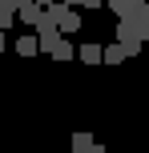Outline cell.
I'll return each mask as SVG.
<instances>
[{
	"instance_id": "6da1fadb",
	"label": "cell",
	"mask_w": 149,
	"mask_h": 153,
	"mask_svg": "<svg viewBox=\"0 0 149 153\" xmlns=\"http://www.w3.org/2000/svg\"><path fill=\"white\" fill-rule=\"evenodd\" d=\"M117 40L121 48H125V56H137L141 53V45L149 40V20L141 12H129V16H117Z\"/></svg>"
},
{
	"instance_id": "7a4b0ae2",
	"label": "cell",
	"mask_w": 149,
	"mask_h": 153,
	"mask_svg": "<svg viewBox=\"0 0 149 153\" xmlns=\"http://www.w3.org/2000/svg\"><path fill=\"white\" fill-rule=\"evenodd\" d=\"M44 12L53 16V24H56L61 32H69V36H73V32H81V16L73 12V4H64V0H48Z\"/></svg>"
},
{
	"instance_id": "3957f363",
	"label": "cell",
	"mask_w": 149,
	"mask_h": 153,
	"mask_svg": "<svg viewBox=\"0 0 149 153\" xmlns=\"http://www.w3.org/2000/svg\"><path fill=\"white\" fill-rule=\"evenodd\" d=\"M40 12H44V8H40V4H32V0H28V4H20V8H16V20H20V24H28V28H32V24L40 20Z\"/></svg>"
},
{
	"instance_id": "277c9868",
	"label": "cell",
	"mask_w": 149,
	"mask_h": 153,
	"mask_svg": "<svg viewBox=\"0 0 149 153\" xmlns=\"http://www.w3.org/2000/svg\"><path fill=\"white\" fill-rule=\"evenodd\" d=\"M40 53V45H36V36H16V56H24V61H28V56H36Z\"/></svg>"
},
{
	"instance_id": "5b68a950",
	"label": "cell",
	"mask_w": 149,
	"mask_h": 153,
	"mask_svg": "<svg viewBox=\"0 0 149 153\" xmlns=\"http://www.w3.org/2000/svg\"><path fill=\"white\" fill-rule=\"evenodd\" d=\"M101 145L93 141V133H73V153H97Z\"/></svg>"
},
{
	"instance_id": "8992f818",
	"label": "cell",
	"mask_w": 149,
	"mask_h": 153,
	"mask_svg": "<svg viewBox=\"0 0 149 153\" xmlns=\"http://www.w3.org/2000/svg\"><path fill=\"white\" fill-rule=\"evenodd\" d=\"M77 56H81V65H101V45H93V40H89V45L77 48Z\"/></svg>"
},
{
	"instance_id": "52a82bcc",
	"label": "cell",
	"mask_w": 149,
	"mask_h": 153,
	"mask_svg": "<svg viewBox=\"0 0 149 153\" xmlns=\"http://www.w3.org/2000/svg\"><path fill=\"white\" fill-rule=\"evenodd\" d=\"M48 56H53V61H73V40H64V36H61L53 48H48Z\"/></svg>"
},
{
	"instance_id": "ba28073f",
	"label": "cell",
	"mask_w": 149,
	"mask_h": 153,
	"mask_svg": "<svg viewBox=\"0 0 149 153\" xmlns=\"http://www.w3.org/2000/svg\"><path fill=\"white\" fill-rule=\"evenodd\" d=\"M101 61H105V65H121V61H125V48L113 40V45H105V48H101Z\"/></svg>"
},
{
	"instance_id": "9c48e42d",
	"label": "cell",
	"mask_w": 149,
	"mask_h": 153,
	"mask_svg": "<svg viewBox=\"0 0 149 153\" xmlns=\"http://www.w3.org/2000/svg\"><path fill=\"white\" fill-rule=\"evenodd\" d=\"M105 4H109V12H113V16H129L137 4H141V0H105Z\"/></svg>"
},
{
	"instance_id": "30bf717a",
	"label": "cell",
	"mask_w": 149,
	"mask_h": 153,
	"mask_svg": "<svg viewBox=\"0 0 149 153\" xmlns=\"http://www.w3.org/2000/svg\"><path fill=\"white\" fill-rule=\"evenodd\" d=\"M12 20H16V12L8 8V0H0V28H8Z\"/></svg>"
},
{
	"instance_id": "8fae6325",
	"label": "cell",
	"mask_w": 149,
	"mask_h": 153,
	"mask_svg": "<svg viewBox=\"0 0 149 153\" xmlns=\"http://www.w3.org/2000/svg\"><path fill=\"white\" fill-rule=\"evenodd\" d=\"M8 48V28H0V53Z\"/></svg>"
},
{
	"instance_id": "7c38bea8",
	"label": "cell",
	"mask_w": 149,
	"mask_h": 153,
	"mask_svg": "<svg viewBox=\"0 0 149 153\" xmlns=\"http://www.w3.org/2000/svg\"><path fill=\"white\" fill-rule=\"evenodd\" d=\"M20 4H28V0H8V8H12V12H16V8H20Z\"/></svg>"
},
{
	"instance_id": "4fadbf2b",
	"label": "cell",
	"mask_w": 149,
	"mask_h": 153,
	"mask_svg": "<svg viewBox=\"0 0 149 153\" xmlns=\"http://www.w3.org/2000/svg\"><path fill=\"white\" fill-rule=\"evenodd\" d=\"M32 4H40V8H44V4H48V0H32Z\"/></svg>"
}]
</instances>
